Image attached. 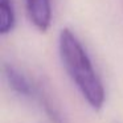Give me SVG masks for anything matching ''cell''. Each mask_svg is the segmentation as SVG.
Instances as JSON below:
<instances>
[{
  "mask_svg": "<svg viewBox=\"0 0 123 123\" xmlns=\"http://www.w3.org/2000/svg\"><path fill=\"white\" fill-rule=\"evenodd\" d=\"M58 53L65 72L83 99L91 109L101 110L106 99L103 83L85 46L69 28L61 29L58 35Z\"/></svg>",
  "mask_w": 123,
  "mask_h": 123,
  "instance_id": "obj_1",
  "label": "cell"
},
{
  "mask_svg": "<svg viewBox=\"0 0 123 123\" xmlns=\"http://www.w3.org/2000/svg\"><path fill=\"white\" fill-rule=\"evenodd\" d=\"M3 73L8 86L16 94L24 97V98H29L36 101L41 106V109H44L45 114L48 115V118L53 123H65L64 117L61 115L58 107L52 102L50 97L38 85H36L33 81H31L29 77H27L17 68H15L13 65H9V64H4Z\"/></svg>",
  "mask_w": 123,
  "mask_h": 123,
  "instance_id": "obj_2",
  "label": "cell"
},
{
  "mask_svg": "<svg viewBox=\"0 0 123 123\" xmlns=\"http://www.w3.org/2000/svg\"><path fill=\"white\" fill-rule=\"evenodd\" d=\"M29 21L40 32H46L52 24L50 0H24Z\"/></svg>",
  "mask_w": 123,
  "mask_h": 123,
  "instance_id": "obj_3",
  "label": "cell"
},
{
  "mask_svg": "<svg viewBox=\"0 0 123 123\" xmlns=\"http://www.w3.org/2000/svg\"><path fill=\"white\" fill-rule=\"evenodd\" d=\"M16 23L15 7L12 0H0V35H8Z\"/></svg>",
  "mask_w": 123,
  "mask_h": 123,
  "instance_id": "obj_4",
  "label": "cell"
}]
</instances>
